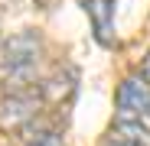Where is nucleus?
Masks as SVG:
<instances>
[{
    "mask_svg": "<svg viewBox=\"0 0 150 146\" xmlns=\"http://www.w3.org/2000/svg\"><path fill=\"white\" fill-rule=\"evenodd\" d=\"M82 7L95 26V39L101 45H114V3L111 0H82Z\"/></svg>",
    "mask_w": 150,
    "mask_h": 146,
    "instance_id": "obj_4",
    "label": "nucleus"
},
{
    "mask_svg": "<svg viewBox=\"0 0 150 146\" xmlns=\"http://www.w3.org/2000/svg\"><path fill=\"white\" fill-rule=\"evenodd\" d=\"M114 104L121 110V120H140L150 110V81L144 75H131L117 85Z\"/></svg>",
    "mask_w": 150,
    "mask_h": 146,
    "instance_id": "obj_2",
    "label": "nucleus"
},
{
    "mask_svg": "<svg viewBox=\"0 0 150 146\" xmlns=\"http://www.w3.org/2000/svg\"><path fill=\"white\" fill-rule=\"evenodd\" d=\"M137 124H140V127H144V130H150V110H147V114H144V117H140V120H137Z\"/></svg>",
    "mask_w": 150,
    "mask_h": 146,
    "instance_id": "obj_9",
    "label": "nucleus"
},
{
    "mask_svg": "<svg viewBox=\"0 0 150 146\" xmlns=\"http://www.w3.org/2000/svg\"><path fill=\"white\" fill-rule=\"evenodd\" d=\"M39 49H42V39L33 29L16 33V36H10L4 45H0V71L7 75V81H13V85L33 81Z\"/></svg>",
    "mask_w": 150,
    "mask_h": 146,
    "instance_id": "obj_1",
    "label": "nucleus"
},
{
    "mask_svg": "<svg viewBox=\"0 0 150 146\" xmlns=\"http://www.w3.org/2000/svg\"><path fill=\"white\" fill-rule=\"evenodd\" d=\"M140 75L150 81V52H147V59H144V71H140Z\"/></svg>",
    "mask_w": 150,
    "mask_h": 146,
    "instance_id": "obj_8",
    "label": "nucleus"
},
{
    "mask_svg": "<svg viewBox=\"0 0 150 146\" xmlns=\"http://www.w3.org/2000/svg\"><path fill=\"white\" fill-rule=\"evenodd\" d=\"M39 110L36 94H20L13 91L4 104H0V130H23L26 124H33V117Z\"/></svg>",
    "mask_w": 150,
    "mask_h": 146,
    "instance_id": "obj_3",
    "label": "nucleus"
},
{
    "mask_svg": "<svg viewBox=\"0 0 150 146\" xmlns=\"http://www.w3.org/2000/svg\"><path fill=\"white\" fill-rule=\"evenodd\" d=\"M36 3H42V0H36Z\"/></svg>",
    "mask_w": 150,
    "mask_h": 146,
    "instance_id": "obj_10",
    "label": "nucleus"
},
{
    "mask_svg": "<svg viewBox=\"0 0 150 146\" xmlns=\"http://www.w3.org/2000/svg\"><path fill=\"white\" fill-rule=\"evenodd\" d=\"M30 146H62V140H59L56 133H42V136H36Z\"/></svg>",
    "mask_w": 150,
    "mask_h": 146,
    "instance_id": "obj_6",
    "label": "nucleus"
},
{
    "mask_svg": "<svg viewBox=\"0 0 150 146\" xmlns=\"http://www.w3.org/2000/svg\"><path fill=\"white\" fill-rule=\"evenodd\" d=\"M101 146H137V143H131V140H124V136H117V133H111Z\"/></svg>",
    "mask_w": 150,
    "mask_h": 146,
    "instance_id": "obj_7",
    "label": "nucleus"
},
{
    "mask_svg": "<svg viewBox=\"0 0 150 146\" xmlns=\"http://www.w3.org/2000/svg\"><path fill=\"white\" fill-rule=\"evenodd\" d=\"M72 91H75V75H72V71H65V75L56 71L52 78H46V81L39 85V94L46 97V101H52V104H59L62 97H69Z\"/></svg>",
    "mask_w": 150,
    "mask_h": 146,
    "instance_id": "obj_5",
    "label": "nucleus"
}]
</instances>
